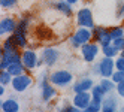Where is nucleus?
Masks as SVG:
<instances>
[{
    "label": "nucleus",
    "mask_w": 124,
    "mask_h": 112,
    "mask_svg": "<svg viewBox=\"0 0 124 112\" xmlns=\"http://www.w3.org/2000/svg\"><path fill=\"white\" fill-rule=\"evenodd\" d=\"M91 40H93V30L87 27H81L70 36V45L73 48H81L82 45L88 44Z\"/></svg>",
    "instance_id": "f257e3e1"
},
{
    "label": "nucleus",
    "mask_w": 124,
    "mask_h": 112,
    "mask_svg": "<svg viewBox=\"0 0 124 112\" xmlns=\"http://www.w3.org/2000/svg\"><path fill=\"white\" fill-rule=\"evenodd\" d=\"M27 29H29V20L24 16V18L18 21L16 30L12 33V36L16 42V45L20 46V49H25V46H27Z\"/></svg>",
    "instance_id": "f03ea898"
},
{
    "label": "nucleus",
    "mask_w": 124,
    "mask_h": 112,
    "mask_svg": "<svg viewBox=\"0 0 124 112\" xmlns=\"http://www.w3.org/2000/svg\"><path fill=\"white\" fill-rule=\"evenodd\" d=\"M73 81V75L69 70H64V69H60V70H55L49 75V82L55 87H67V85Z\"/></svg>",
    "instance_id": "7ed1b4c3"
},
{
    "label": "nucleus",
    "mask_w": 124,
    "mask_h": 112,
    "mask_svg": "<svg viewBox=\"0 0 124 112\" xmlns=\"http://www.w3.org/2000/svg\"><path fill=\"white\" fill-rule=\"evenodd\" d=\"M115 70V60L111 57H103L97 64V72L102 78H111Z\"/></svg>",
    "instance_id": "20e7f679"
},
{
    "label": "nucleus",
    "mask_w": 124,
    "mask_h": 112,
    "mask_svg": "<svg viewBox=\"0 0 124 112\" xmlns=\"http://www.w3.org/2000/svg\"><path fill=\"white\" fill-rule=\"evenodd\" d=\"M76 24L79 27H87V29H94V20L93 14L88 7H81L76 12Z\"/></svg>",
    "instance_id": "39448f33"
},
{
    "label": "nucleus",
    "mask_w": 124,
    "mask_h": 112,
    "mask_svg": "<svg viewBox=\"0 0 124 112\" xmlns=\"http://www.w3.org/2000/svg\"><path fill=\"white\" fill-rule=\"evenodd\" d=\"M31 84H33V78L30 75H27V73H23V75H20V76H14V79H12V88H14V91H16V93H23V91H25L29 87H31Z\"/></svg>",
    "instance_id": "423d86ee"
},
{
    "label": "nucleus",
    "mask_w": 124,
    "mask_h": 112,
    "mask_svg": "<svg viewBox=\"0 0 124 112\" xmlns=\"http://www.w3.org/2000/svg\"><path fill=\"white\" fill-rule=\"evenodd\" d=\"M93 40L96 44H99L100 46H106L112 44V37L109 34L108 29H103V27H94L93 29Z\"/></svg>",
    "instance_id": "0eeeda50"
},
{
    "label": "nucleus",
    "mask_w": 124,
    "mask_h": 112,
    "mask_svg": "<svg viewBox=\"0 0 124 112\" xmlns=\"http://www.w3.org/2000/svg\"><path fill=\"white\" fill-rule=\"evenodd\" d=\"M21 60H23V64L27 70H33L34 67H39L38 54L33 49H24L21 52Z\"/></svg>",
    "instance_id": "6e6552de"
},
{
    "label": "nucleus",
    "mask_w": 124,
    "mask_h": 112,
    "mask_svg": "<svg viewBox=\"0 0 124 112\" xmlns=\"http://www.w3.org/2000/svg\"><path fill=\"white\" fill-rule=\"evenodd\" d=\"M81 54H82V58L85 60L87 63H91L96 60L97 54H99V44H93V42H88V44L82 45L81 46Z\"/></svg>",
    "instance_id": "1a4fd4ad"
},
{
    "label": "nucleus",
    "mask_w": 124,
    "mask_h": 112,
    "mask_svg": "<svg viewBox=\"0 0 124 112\" xmlns=\"http://www.w3.org/2000/svg\"><path fill=\"white\" fill-rule=\"evenodd\" d=\"M93 102V96L90 91H84V93H75L73 100H72V105H75L79 109H85L87 106H90V103Z\"/></svg>",
    "instance_id": "9d476101"
},
{
    "label": "nucleus",
    "mask_w": 124,
    "mask_h": 112,
    "mask_svg": "<svg viewBox=\"0 0 124 112\" xmlns=\"http://www.w3.org/2000/svg\"><path fill=\"white\" fill-rule=\"evenodd\" d=\"M58 57H60L58 49L52 48V46H46L42 51V60H43V63H45L48 67L55 66V63L58 61Z\"/></svg>",
    "instance_id": "9b49d317"
},
{
    "label": "nucleus",
    "mask_w": 124,
    "mask_h": 112,
    "mask_svg": "<svg viewBox=\"0 0 124 112\" xmlns=\"http://www.w3.org/2000/svg\"><path fill=\"white\" fill-rule=\"evenodd\" d=\"M16 25H18V22H16L12 16H5V18L0 21V34H11L16 30Z\"/></svg>",
    "instance_id": "f8f14e48"
},
{
    "label": "nucleus",
    "mask_w": 124,
    "mask_h": 112,
    "mask_svg": "<svg viewBox=\"0 0 124 112\" xmlns=\"http://www.w3.org/2000/svg\"><path fill=\"white\" fill-rule=\"evenodd\" d=\"M93 87H94V82L91 78H82L73 84L72 90H73V93H84V91H91Z\"/></svg>",
    "instance_id": "ddd939ff"
},
{
    "label": "nucleus",
    "mask_w": 124,
    "mask_h": 112,
    "mask_svg": "<svg viewBox=\"0 0 124 112\" xmlns=\"http://www.w3.org/2000/svg\"><path fill=\"white\" fill-rule=\"evenodd\" d=\"M2 112H20V103L15 99H6L2 102Z\"/></svg>",
    "instance_id": "4468645a"
},
{
    "label": "nucleus",
    "mask_w": 124,
    "mask_h": 112,
    "mask_svg": "<svg viewBox=\"0 0 124 112\" xmlns=\"http://www.w3.org/2000/svg\"><path fill=\"white\" fill-rule=\"evenodd\" d=\"M2 49H3V51H6V52H11V54H20V52H18L20 46L16 45V42H15L14 36H8V37L5 39Z\"/></svg>",
    "instance_id": "2eb2a0df"
},
{
    "label": "nucleus",
    "mask_w": 124,
    "mask_h": 112,
    "mask_svg": "<svg viewBox=\"0 0 124 112\" xmlns=\"http://www.w3.org/2000/svg\"><path fill=\"white\" fill-rule=\"evenodd\" d=\"M105 90L102 88L100 84L94 85L91 88V96H93V103H97V105H102L103 103V97H105Z\"/></svg>",
    "instance_id": "dca6fc26"
},
{
    "label": "nucleus",
    "mask_w": 124,
    "mask_h": 112,
    "mask_svg": "<svg viewBox=\"0 0 124 112\" xmlns=\"http://www.w3.org/2000/svg\"><path fill=\"white\" fill-rule=\"evenodd\" d=\"M55 9L63 14V16H72V5L67 3L66 0L63 2V0H58V2L55 3Z\"/></svg>",
    "instance_id": "f3484780"
},
{
    "label": "nucleus",
    "mask_w": 124,
    "mask_h": 112,
    "mask_svg": "<svg viewBox=\"0 0 124 112\" xmlns=\"http://www.w3.org/2000/svg\"><path fill=\"white\" fill-rule=\"evenodd\" d=\"M99 84L102 85V88L105 90V93H106V94H111L114 90H117V84H115L111 78H102Z\"/></svg>",
    "instance_id": "a211bd4d"
},
{
    "label": "nucleus",
    "mask_w": 124,
    "mask_h": 112,
    "mask_svg": "<svg viewBox=\"0 0 124 112\" xmlns=\"http://www.w3.org/2000/svg\"><path fill=\"white\" fill-rule=\"evenodd\" d=\"M8 72H9L12 76H20V75H23V73H25L24 70H25V67H24V64L23 63H12L9 67L6 69Z\"/></svg>",
    "instance_id": "6ab92c4d"
},
{
    "label": "nucleus",
    "mask_w": 124,
    "mask_h": 112,
    "mask_svg": "<svg viewBox=\"0 0 124 112\" xmlns=\"http://www.w3.org/2000/svg\"><path fill=\"white\" fill-rule=\"evenodd\" d=\"M102 48V52H103V55L105 57H111V58H114V57H117L121 51L118 49V48H115L112 44H109V45H106V46H100Z\"/></svg>",
    "instance_id": "aec40b11"
},
{
    "label": "nucleus",
    "mask_w": 124,
    "mask_h": 112,
    "mask_svg": "<svg viewBox=\"0 0 124 112\" xmlns=\"http://www.w3.org/2000/svg\"><path fill=\"white\" fill-rule=\"evenodd\" d=\"M12 79H14V76L9 72H8V70H2V73H0V84L6 87L8 84H12Z\"/></svg>",
    "instance_id": "412c9836"
},
{
    "label": "nucleus",
    "mask_w": 124,
    "mask_h": 112,
    "mask_svg": "<svg viewBox=\"0 0 124 112\" xmlns=\"http://www.w3.org/2000/svg\"><path fill=\"white\" fill-rule=\"evenodd\" d=\"M109 34H111L112 40L118 39V37H124V29L121 27V25H118V27H112V29H109Z\"/></svg>",
    "instance_id": "4be33fe9"
},
{
    "label": "nucleus",
    "mask_w": 124,
    "mask_h": 112,
    "mask_svg": "<svg viewBox=\"0 0 124 112\" xmlns=\"http://www.w3.org/2000/svg\"><path fill=\"white\" fill-rule=\"evenodd\" d=\"M111 79L115 82V84H120L124 81V70H115L114 75L111 76Z\"/></svg>",
    "instance_id": "5701e85b"
},
{
    "label": "nucleus",
    "mask_w": 124,
    "mask_h": 112,
    "mask_svg": "<svg viewBox=\"0 0 124 112\" xmlns=\"http://www.w3.org/2000/svg\"><path fill=\"white\" fill-rule=\"evenodd\" d=\"M16 3H18V0H0V6H2L3 9L14 7V6H16Z\"/></svg>",
    "instance_id": "b1692460"
},
{
    "label": "nucleus",
    "mask_w": 124,
    "mask_h": 112,
    "mask_svg": "<svg viewBox=\"0 0 124 112\" xmlns=\"http://www.w3.org/2000/svg\"><path fill=\"white\" fill-rule=\"evenodd\" d=\"M102 106H112V108H117V99L112 97V96H108L106 99H103Z\"/></svg>",
    "instance_id": "393cba45"
},
{
    "label": "nucleus",
    "mask_w": 124,
    "mask_h": 112,
    "mask_svg": "<svg viewBox=\"0 0 124 112\" xmlns=\"http://www.w3.org/2000/svg\"><path fill=\"white\" fill-rule=\"evenodd\" d=\"M102 111V105H97V103H90V106H87L84 109V112H100Z\"/></svg>",
    "instance_id": "a878e982"
},
{
    "label": "nucleus",
    "mask_w": 124,
    "mask_h": 112,
    "mask_svg": "<svg viewBox=\"0 0 124 112\" xmlns=\"http://www.w3.org/2000/svg\"><path fill=\"white\" fill-rule=\"evenodd\" d=\"M112 45H114L115 48H118L120 51H124V37L114 39V40H112Z\"/></svg>",
    "instance_id": "bb28decb"
},
{
    "label": "nucleus",
    "mask_w": 124,
    "mask_h": 112,
    "mask_svg": "<svg viewBox=\"0 0 124 112\" xmlns=\"http://www.w3.org/2000/svg\"><path fill=\"white\" fill-rule=\"evenodd\" d=\"M115 69H117V70H124V57L120 55L115 60Z\"/></svg>",
    "instance_id": "cd10ccee"
},
{
    "label": "nucleus",
    "mask_w": 124,
    "mask_h": 112,
    "mask_svg": "<svg viewBox=\"0 0 124 112\" xmlns=\"http://www.w3.org/2000/svg\"><path fill=\"white\" fill-rule=\"evenodd\" d=\"M117 93H118L120 97H124V81L117 84Z\"/></svg>",
    "instance_id": "c85d7f7f"
},
{
    "label": "nucleus",
    "mask_w": 124,
    "mask_h": 112,
    "mask_svg": "<svg viewBox=\"0 0 124 112\" xmlns=\"http://www.w3.org/2000/svg\"><path fill=\"white\" fill-rule=\"evenodd\" d=\"M117 18H118V20H123V18H124V3L120 6V9H118V12H117Z\"/></svg>",
    "instance_id": "c756f323"
},
{
    "label": "nucleus",
    "mask_w": 124,
    "mask_h": 112,
    "mask_svg": "<svg viewBox=\"0 0 124 112\" xmlns=\"http://www.w3.org/2000/svg\"><path fill=\"white\" fill-rule=\"evenodd\" d=\"M66 111H67V112H84L82 109L76 108L75 105H72V106H66Z\"/></svg>",
    "instance_id": "7c9ffc66"
},
{
    "label": "nucleus",
    "mask_w": 124,
    "mask_h": 112,
    "mask_svg": "<svg viewBox=\"0 0 124 112\" xmlns=\"http://www.w3.org/2000/svg\"><path fill=\"white\" fill-rule=\"evenodd\" d=\"M100 112H117V108H112V106H102Z\"/></svg>",
    "instance_id": "2f4dec72"
},
{
    "label": "nucleus",
    "mask_w": 124,
    "mask_h": 112,
    "mask_svg": "<svg viewBox=\"0 0 124 112\" xmlns=\"http://www.w3.org/2000/svg\"><path fill=\"white\" fill-rule=\"evenodd\" d=\"M5 93H6V88H5V85H0V94L3 96Z\"/></svg>",
    "instance_id": "473e14b6"
},
{
    "label": "nucleus",
    "mask_w": 124,
    "mask_h": 112,
    "mask_svg": "<svg viewBox=\"0 0 124 112\" xmlns=\"http://www.w3.org/2000/svg\"><path fill=\"white\" fill-rule=\"evenodd\" d=\"M67 3H70V5H75V3H78V0H66Z\"/></svg>",
    "instance_id": "72a5a7b5"
},
{
    "label": "nucleus",
    "mask_w": 124,
    "mask_h": 112,
    "mask_svg": "<svg viewBox=\"0 0 124 112\" xmlns=\"http://www.w3.org/2000/svg\"><path fill=\"white\" fill-rule=\"evenodd\" d=\"M120 112H124V106H123V108H121V109H120Z\"/></svg>",
    "instance_id": "f704fd0d"
},
{
    "label": "nucleus",
    "mask_w": 124,
    "mask_h": 112,
    "mask_svg": "<svg viewBox=\"0 0 124 112\" xmlns=\"http://www.w3.org/2000/svg\"><path fill=\"white\" fill-rule=\"evenodd\" d=\"M121 57H124V51H121Z\"/></svg>",
    "instance_id": "c9c22d12"
},
{
    "label": "nucleus",
    "mask_w": 124,
    "mask_h": 112,
    "mask_svg": "<svg viewBox=\"0 0 124 112\" xmlns=\"http://www.w3.org/2000/svg\"><path fill=\"white\" fill-rule=\"evenodd\" d=\"M55 2H58V0H55Z\"/></svg>",
    "instance_id": "e433bc0d"
}]
</instances>
